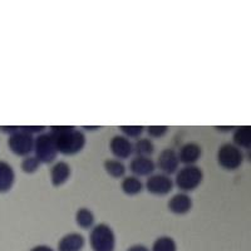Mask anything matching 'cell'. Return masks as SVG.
<instances>
[{
	"label": "cell",
	"mask_w": 251,
	"mask_h": 251,
	"mask_svg": "<svg viewBox=\"0 0 251 251\" xmlns=\"http://www.w3.org/2000/svg\"><path fill=\"white\" fill-rule=\"evenodd\" d=\"M30 251H54L50 246H47V245H38L35 248L31 249Z\"/></svg>",
	"instance_id": "d4e9b609"
},
{
	"label": "cell",
	"mask_w": 251,
	"mask_h": 251,
	"mask_svg": "<svg viewBox=\"0 0 251 251\" xmlns=\"http://www.w3.org/2000/svg\"><path fill=\"white\" fill-rule=\"evenodd\" d=\"M71 176V167L64 161H58L57 163L51 166L50 169V180L51 185L54 187H59L63 183H66Z\"/></svg>",
	"instance_id": "7c38bea8"
},
{
	"label": "cell",
	"mask_w": 251,
	"mask_h": 251,
	"mask_svg": "<svg viewBox=\"0 0 251 251\" xmlns=\"http://www.w3.org/2000/svg\"><path fill=\"white\" fill-rule=\"evenodd\" d=\"M104 170L113 178H120L126 174L125 165L116 158H109V160L104 161Z\"/></svg>",
	"instance_id": "ac0fdd59"
},
{
	"label": "cell",
	"mask_w": 251,
	"mask_h": 251,
	"mask_svg": "<svg viewBox=\"0 0 251 251\" xmlns=\"http://www.w3.org/2000/svg\"><path fill=\"white\" fill-rule=\"evenodd\" d=\"M121 187H122V191L126 195H129V196H133V195H137L142 191L143 183L141 182L140 178L136 176H126L122 180L121 183Z\"/></svg>",
	"instance_id": "e0dca14e"
},
{
	"label": "cell",
	"mask_w": 251,
	"mask_h": 251,
	"mask_svg": "<svg viewBox=\"0 0 251 251\" xmlns=\"http://www.w3.org/2000/svg\"><path fill=\"white\" fill-rule=\"evenodd\" d=\"M234 140L236 147H244L249 149L251 146V127L250 126H240L235 128L234 132Z\"/></svg>",
	"instance_id": "2e32d148"
},
{
	"label": "cell",
	"mask_w": 251,
	"mask_h": 251,
	"mask_svg": "<svg viewBox=\"0 0 251 251\" xmlns=\"http://www.w3.org/2000/svg\"><path fill=\"white\" fill-rule=\"evenodd\" d=\"M75 221L82 228H91L94 225L93 212L87 207L78 208L75 212Z\"/></svg>",
	"instance_id": "d6986e66"
},
{
	"label": "cell",
	"mask_w": 251,
	"mask_h": 251,
	"mask_svg": "<svg viewBox=\"0 0 251 251\" xmlns=\"http://www.w3.org/2000/svg\"><path fill=\"white\" fill-rule=\"evenodd\" d=\"M133 151L137 156L141 157H150L154 151L153 143L149 138H138L136 145L133 146Z\"/></svg>",
	"instance_id": "ffe728a7"
},
{
	"label": "cell",
	"mask_w": 251,
	"mask_h": 251,
	"mask_svg": "<svg viewBox=\"0 0 251 251\" xmlns=\"http://www.w3.org/2000/svg\"><path fill=\"white\" fill-rule=\"evenodd\" d=\"M121 131L123 132V136H128L131 138H140L145 132L143 126H121Z\"/></svg>",
	"instance_id": "603a6c76"
},
{
	"label": "cell",
	"mask_w": 251,
	"mask_h": 251,
	"mask_svg": "<svg viewBox=\"0 0 251 251\" xmlns=\"http://www.w3.org/2000/svg\"><path fill=\"white\" fill-rule=\"evenodd\" d=\"M145 131L149 133V136L153 138H161L165 133H167L169 127L167 126H149L145 127Z\"/></svg>",
	"instance_id": "cb8c5ba5"
},
{
	"label": "cell",
	"mask_w": 251,
	"mask_h": 251,
	"mask_svg": "<svg viewBox=\"0 0 251 251\" xmlns=\"http://www.w3.org/2000/svg\"><path fill=\"white\" fill-rule=\"evenodd\" d=\"M201 153H202V151H201L200 145H197L196 142H188L181 147L177 156H178L180 162L185 163L186 166H190L195 165L197 161L200 160Z\"/></svg>",
	"instance_id": "8fae6325"
},
{
	"label": "cell",
	"mask_w": 251,
	"mask_h": 251,
	"mask_svg": "<svg viewBox=\"0 0 251 251\" xmlns=\"http://www.w3.org/2000/svg\"><path fill=\"white\" fill-rule=\"evenodd\" d=\"M203 172L196 165L185 166L176 175V186L182 191H192L202 182Z\"/></svg>",
	"instance_id": "277c9868"
},
{
	"label": "cell",
	"mask_w": 251,
	"mask_h": 251,
	"mask_svg": "<svg viewBox=\"0 0 251 251\" xmlns=\"http://www.w3.org/2000/svg\"><path fill=\"white\" fill-rule=\"evenodd\" d=\"M178 156H177V152L172 149H166L158 154V158H157V166L165 172V175H172L177 171L178 169Z\"/></svg>",
	"instance_id": "ba28073f"
},
{
	"label": "cell",
	"mask_w": 251,
	"mask_h": 251,
	"mask_svg": "<svg viewBox=\"0 0 251 251\" xmlns=\"http://www.w3.org/2000/svg\"><path fill=\"white\" fill-rule=\"evenodd\" d=\"M9 149L18 156H29L34 147V136L26 132L23 127H19L17 131L10 133L8 140Z\"/></svg>",
	"instance_id": "5b68a950"
},
{
	"label": "cell",
	"mask_w": 251,
	"mask_h": 251,
	"mask_svg": "<svg viewBox=\"0 0 251 251\" xmlns=\"http://www.w3.org/2000/svg\"><path fill=\"white\" fill-rule=\"evenodd\" d=\"M33 151H34V156L39 160L40 163L53 162L58 154L53 133L49 131L37 134V137H34Z\"/></svg>",
	"instance_id": "3957f363"
},
{
	"label": "cell",
	"mask_w": 251,
	"mask_h": 251,
	"mask_svg": "<svg viewBox=\"0 0 251 251\" xmlns=\"http://www.w3.org/2000/svg\"><path fill=\"white\" fill-rule=\"evenodd\" d=\"M216 129L219 131H231V129H235V127L230 126V127H216Z\"/></svg>",
	"instance_id": "4316f807"
},
{
	"label": "cell",
	"mask_w": 251,
	"mask_h": 251,
	"mask_svg": "<svg viewBox=\"0 0 251 251\" xmlns=\"http://www.w3.org/2000/svg\"><path fill=\"white\" fill-rule=\"evenodd\" d=\"M127 251H149V249L143 245H132Z\"/></svg>",
	"instance_id": "484cf974"
},
{
	"label": "cell",
	"mask_w": 251,
	"mask_h": 251,
	"mask_svg": "<svg viewBox=\"0 0 251 251\" xmlns=\"http://www.w3.org/2000/svg\"><path fill=\"white\" fill-rule=\"evenodd\" d=\"M15 181V172L8 162L0 161V192H8Z\"/></svg>",
	"instance_id": "9a60e30c"
},
{
	"label": "cell",
	"mask_w": 251,
	"mask_h": 251,
	"mask_svg": "<svg viewBox=\"0 0 251 251\" xmlns=\"http://www.w3.org/2000/svg\"><path fill=\"white\" fill-rule=\"evenodd\" d=\"M89 243L93 251H114L116 235L109 225L98 224L92 228Z\"/></svg>",
	"instance_id": "7a4b0ae2"
},
{
	"label": "cell",
	"mask_w": 251,
	"mask_h": 251,
	"mask_svg": "<svg viewBox=\"0 0 251 251\" xmlns=\"http://www.w3.org/2000/svg\"><path fill=\"white\" fill-rule=\"evenodd\" d=\"M217 162L225 170H236L239 169L244 160L243 152L240 151L239 147L231 143H224L220 146L217 151Z\"/></svg>",
	"instance_id": "8992f818"
},
{
	"label": "cell",
	"mask_w": 251,
	"mask_h": 251,
	"mask_svg": "<svg viewBox=\"0 0 251 251\" xmlns=\"http://www.w3.org/2000/svg\"><path fill=\"white\" fill-rule=\"evenodd\" d=\"M40 162L35 156H26L24 157V160L22 161V170L25 174H33L39 169Z\"/></svg>",
	"instance_id": "7402d4cb"
},
{
	"label": "cell",
	"mask_w": 251,
	"mask_h": 251,
	"mask_svg": "<svg viewBox=\"0 0 251 251\" xmlns=\"http://www.w3.org/2000/svg\"><path fill=\"white\" fill-rule=\"evenodd\" d=\"M84 246V237L78 232L67 234L59 240L58 251H80Z\"/></svg>",
	"instance_id": "4fadbf2b"
},
{
	"label": "cell",
	"mask_w": 251,
	"mask_h": 251,
	"mask_svg": "<svg viewBox=\"0 0 251 251\" xmlns=\"http://www.w3.org/2000/svg\"><path fill=\"white\" fill-rule=\"evenodd\" d=\"M152 251H176V241L170 236H161L152 246Z\"/></svg>",
	"instance_id": "44dd1931"
},
{
	"label": "cell",
	"mask_w": 251,
	"mask_h": 251,
	"mask_svg": "<svg viewBox=\"0 0 251 251\" xmlns=\"http://www.w3.org/2000/svg\"><path fill=\"white\" fill-rule=\"evenodd\" d=\"M129 169L137 176H151L156 169V163L151 157H141L136 156L129 163Z\"/></svg>",
	"instance_id": "30bf717a"
},
{
	"label": "cell",
	"mask_w": 251,
	"mask_h": 251,
	"mask_svg": "<svg viewBox=\"0 0 251 251\" xmlns=\"http://www.w3.org/2000/svg\"><path fill=\"white\" fill-rule=\"evenodd\" d=\"M50 132L54 136L58 153L72 156L82 151L83 147L86 146V136L82 131L72 126H63V127L53 126Z\"/></svg>",
	"instance_id": "6da1fadb"
},
{
	"label": "cell",
	"mask_w": 251,
	"mask_h": 251,
	"mask_svg": "<svg viewBox=\"0 0 251 251\" xmlns=\"http://www.w3.org/2000/svg\"><path fill=\"white\" fill-rule=\"evenodd\" d=\"M174 187V181L171 177L165 174H152L146 181L147 191L156 196H165L170 194Z\"/></svg>",
	"instance_id": "52a82bcc"
},
{
	"label": "cell",
	"mask_w": 251,
	"mask_h": 251,
	"mask_svg": "<svg viewBox=\"0 0 251 251\" xmlns=\"http://www.w3.org/2000/svg\"><path fill=\"white\" fill-rule=\"evenodd\" d=\"M192 207L191 197L186 194H177L172 196L169 201L170 211L176 215L187 214Z\"/></svg>",
	"instance_id": "5bb4252c"
},
{
	"label": "cell",
	"mask_w": 251,
	"mask_h": 251,
	"mask_svg": "<svg viewBox=\"0 0 251 251\" xmlns=\"http://www.w3.org/2000/svg\"><path fill=\"white\" fill-rule=\"evenodd\" d=\"M109 149L113 156L117 158H128L133 152V146L129 142V140L122 134H116L111 138L109 142Z\"/></svg>",
	"instance_id": "9c48e42d"
}]
</instances>
